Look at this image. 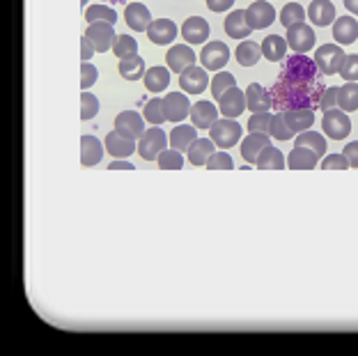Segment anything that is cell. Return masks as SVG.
I'll return each mask as SVG.
<instances>
[{
	"label": "cell",
	"instance_id": "cell-1",
	"mask_svg": "<svg viewBox=\"0 0 358 356\" xmlns=\"http://www.w3.org/2000/svg\"><path fill=\"white\" fill-rule=\"evenodd\" d=\"M327 87L322 85V80H315L310 85H296V83H285V80H275V85L271 87V108L285 113V111H294V108H317L320 99Z\"/></svg>",
	"mask_w": 358,
	"mask_h": 356
},
{
	"label": "cell",
	"instance_id": "cell-2",
	"mask_svg": "<svg viewBox=\"0 0 358 356\" xmlns=\"http://www.w3.org/2000/svg\"><path fill=\"white\" fill-rule=\"evenodd\" d=\"M278 78L285 83L310 85L315 80H320V69H317L315 58H308L306 53H296L282 62V71Z\"/></svg>",
	"mask_w": 358,
	"mask_h": 356
},
{
	"label": "cell",
	"instance_id": "cell-3",
	"mask_svg": "<svg viewBox=\"0 0 358 356\" xmlns=\"http://www.w3.org/2000/svg\"><path fill=\"white\" fill-rule=\"evenodd\" d=\"M347 58V53L343 51L340 44H324L315 51V64L320 69V74H340L343 69V62Z\"/></svg>",
	"mask_w": 358,
	"mask_h": 356
},
{
	"label": "cell",
	"instance_id": "cell-4",
	"mask_svg": "<svg viewBox=\"0 0 358 356\" xmlns=\"http://www.w3.org/2000/svg\"><path fill=\"white\" fill-rule=\"evenodd\" d=\"M241 124L237 120H230V118H223V120H216L214 124H211L209 134H211V141L216 143V148H234L239 141H241Z\"/></svg>",
	"mask_w": 358,
	"mask_h": 356
},
{
	"label": "cell",
	"instance_id": "cell-5",
	"mask_svg": "<svg viewBox=\"0 0 358 356\" xmlns=\"http://www.w3.org/2000/svg\"><path fill=\"white\" fill-rule=\"evenodd\" d=\"M166 148H168V136L164 134V129H159V127L145 129V134L141 136V141H138V155L145 161H157Z\"/></svg>",
	"mask_w": 358,
	"mask_h": 356
},
{
	"label": "cell",
	"instance_id": "cell-6",
	"mask_svg": "<svg viewBox=\"0 0 358 356\" xmlns=\"http://www.w3.org/2000/svg\"><path fill=\"white\" fill-rule=\"evenodd\" d=\"M322 127H324V134L329 136L333 141H343L352 131V120L345 111H336V108H329L324 111V120H322Z\"/></svg>",
	"mask_w": 358,
	"mask_h": 356
},
{
	"label": "cell",
	"instance_id": "cell-7",
	"mask_svg": "<svg viewBox=\"0 0 358 356\" xmlns=\"http://www.w3.org/2000/svg\"><path fill=\"white\" fill-rule=\"evenodd\" d=\"M85 37L92 42L94 51L96 53H103L108 51V48H113V42H115V28H113V23H90L87 30H85Z\"/></svg>",
	"mask_w": 358,
	"mask_h": 356
},
{
	"label": "cell",
	"instance_id": "cell-8",
	"mask_svg": "<svg viewBox=\"0 0 358 356\" xmlns=\"http://www.w3.org/2000/svg\"><path fill=\"white\" fill-rule=\"evenodd\" d=\"M246 21H248V26L253 28V30L268 28L275 21L273 5L266 3V0H255V3H250L248 10H246Z\"/></svg>",
	"mask_w": 358,
	"mask_h": 356
},
{
	"label": "cell",
	"instance_id": "cell-9",
	"mask_svg": "<svg viewBox=\"0 0 358 356\" xmlns=\"http://www.w3.org/2000/svg\"><path fill=\"white\" fill-rule=\"evenodd\" d=\"M218 111H221L223 118L237 120L241 113L246 111V92L239 90L237 85L230 87V90L223 92L221 99H218Z\"/></svg>",
	"mask_w": 358,
	"mask_h": 356
},
{
	"label": "cell",
	"instance_id": "cell-10",
	"mask_svg": "<svg viewBox=\"0 0 358 356\" xmlns=\"http://www.w3.org/2000/svg\"><path fill=\"white\" fill-rule=\"evenodd\" d=\"M164 111L168 122H182L191 115V101L184 92H168L164 97Z\"/></svg>",
	"mask_w": 358,
	"mask_h": 356
},
{
	"label": "cell",
	"instance_id": "cell-11",
	"mask_svg": "<svg viewBox=\"0 0 358 356\" xmlns=\"http://www.w3.org/2000/svg\"><path fill=\"white\" fill-rule=\"evenodd\" d=\"M115 129L127 138L141 141V136L145 134V118L138 111H122L115 118Z\"/></svg>",
	"mask_w": 358,
	"mask_h": 356
},
{
	"label": "cell",
	"instance_id": "cell-12",
	"mask_svg": "<svg viewBox=\"0 0 358 356\" xmlns=\"http://www.w3.org/2000/svg\"><path fill=\"white\" fill-rule=\"evenodd\" d=\"M227 60H230V48L223 42H211V44H205L200 53V62L205 69H211V71H221Z\"/></svg>",
	"mask_w": 358,
	"mask_h": 356
},
{
	"label": "cell",
	"instance_id": "cell-13",
	"mask_svg": "<svg viewBox=\"0 0 358 356\" xmlns=\"http://www.w3.org/2000/svg\"><path fill=\"white\" fill-rule=\"evenodd\" d=\"M209 85V76H207V69L205 67H189L179 74V87L189 94H202L207 90Z\"/></svg>",
	"mask_w": 358,
	"mask_h": 356
},
{
	"label": "cell",
	"instance_id": "cell-14",
	"mask_svg": "<svg viewBox=\"0 0 358 356\" xmlns=\"http://www.w3.org/2000/svg\"><path fill=\"white\" fill-rule=\"evenodd\" d=\"M287 46L294 53H308L315 46V30L306 23H296V26L287 28Z\"/></svg>",
	"mask_w": 358,
	"mask_h": 356
},
{
	"label": "cell",
	"instance_id": "cell-15",
	"mask_svg": "<svg viewBox=\"0 0 358 356\" xmlns=\"http://www.w3.org/2000/svg\"><path fill=\"white\" fill-rule=\"evenodd\" d=\"M195 58L198 55L193 53V48L189 44H175L170 51L166 53V62H168V69L175 71V74H182L184 69H189L195 64Z\"/></svg>",
	"mask_w": 358,
	"mask_h": 356
},
{
	"label": "cell",
	"instance_id": "cell-16",
	"mask_svg": "<svg viewBox=\"0 0 358 356\" xmlns=\"http://www.w3.org/2000/svg\"><path fill=\"white\" fill-rule=\"evenodd\" d=\"M103 148H106L108 155H113L115 159H127V157H131L134 152L138 150V145H136L134 138H127V136H122L115 129V131H110L108 136H106Z\"/></svg>",
	"mask_w": 358,
	"mask_h": 356
},
{
	"label": "cell",
	"instance_id": "cell-17",
	"mask_svg": "<svg viewBox=\"0 0 358 356\" xmlns=\"http://www.w3.org/2000/svg\"><path fill=\"white\" fill-rule=\"evenodd\" d=\"M177 32L179 30L175 26V21H170V19H154L150 23V28H148V37H150L152 44L166 46V44H170L177 37Z\"/></svg>",
	"mask_w": 358,
	"mask_h": 356
},
{
	"label": "cell",
	"instance_id": "cell-18",
	"mask_svg": "<svg viewBox=\"0 0 358 356\" xmlns=\"http://www.w3.org/2000/svg\"><path fill=\"white\" fill-rule=\"evenodd\" d=\"M209 23L202 19V16H191V19L184 21L182 26V37L186 39V44H205L209 37Z\"/></svg>",
	"mask_w": 358,
	"mask_h": 356
},
{
	"label": "cell",
	"instance_id": "cell-19",
	"mask_svg": "<svg viewBox=\"0 0 358 356\" xmlns=\"http://www.w3.org/2000/svg\"><path fill=\"white\" fill-rule=\"evenodd\" d=\"M271 145V136L268 134H248V138L241 141V157L246 164H255L257 157Z\"/></svg>",
	"mask_w": 358,
	"mask_h": 356
},
{
	"label": "cell",
	"instance_id": "cell-20",
	"mask_svg": "<svg viewBox=\"0 0 358 356\" xmlns=\"http://www.w3.org/2000/svg\"><path fill=\"white\" fill-rule=\"evenodd\" d=\"M308 19H310L317 28H327L333 21L338 19L336 16V5L331 0H313L310 7H308Z\"/></svg>",
	"mask_w": 358,
	"mask_h": 356
},
{
	"label": "cell",
	"instance_id": "cell-21",
	"mask_svg": "<svg viewBox=\"0 0 358 356\" xmlns=\"http://www.w3.org/2000/svg\"><path fill=\"white\" fill-rule=\"evenodd\" d=\"M124 19H127V26L136 32H148L150 23L154 21L148 5H143V3H129L124 10Z\"/></svg>",
	"mask_w": 358,
	"mask_h": 356
},
{
	"label": "cell",
	"instance_id": "cell-22",
	"mask_svg": "<svg viewBox=\"0 0 358 356\" xmlns=\"http://www.w3.org/2000/svg\"><path fill=\"white\" fill-rule=\"evenodd\" d=\"M333 37L340 46L354 44L358 37V21L352 16H340V19L333 21Z\"/></svg>",
	"mask_w": 358,
	"mask_h": 356
},
{
	"label": "cell",
	"instance_id": "cell-23",
	"mask_svg": "<svg viewBox=\"0 0 358 356\" xmlns=\"http://www.w3.org/2000/svg\"><path fill=\"white\" fill-rule=\"evenodd\" d=\"M218 111L214 106V101H198L193 104L191 108V120H193V127L195 129H211V124L218 120Z\"/></svg>",
	"mask_w": 358,
	"mask_h": 356
},
{
	"label": "cell",
	"instance_id": "cell-24",
	"mask_svg": "<svg viewBox=\"0 0 358 356\" xmlns=\"http://www.w3.org/2000/svg\"><path fill=\"white\" fill-rule=\"evenodd\" d=\"M103 159V148L101 141L96 136H83L80 138V166L92 168Z\"/></svg>",
	"mask_w": 358,
	"mask_h": 356
},
{
	"label": "cell",
	"instance_id": "cell-25",
	"mask_svg": "<svg viewBox=\"0 0 358 356\" xmlns=\"http://www.w3.org/2000/svg\"><path fill=\"white\" fill-rule=\"evenodd\" d=\"M246 108L253 113H266L271 111V92L264 90L259 83H250L246 90Z\"/></svg>",
	"mask_w": 358,
	"mask_h": 356
},
{
	"label": "cell",
	"instance_id": "cell-26",
	"mask_svg": "<svg viewBox=\"0 0 358 356\" xmlns=\"http://www.w3.org/2000/svg\"><path fill=\"white\" fill-rule=\"evenodd\" d=\"M225 32L232 39H246V37H250L253 28H250L248 21H246V10H234V12L227 14V19H225Z\"/></svg>",
	"mask_w": 358,
	"mask_h": 356
},
{
	"label": "cell",
	"instance_id": "cell-27",
	"mask_svg": "<svg viewBox=\"0 0 358 356\" xmlns=\"http://www.w3.org/2000/svg\"><path fill=\"white\" fill-rule=\"evenodd\" d=\"M317 161H320V157L313 150L294 145V150L287 157V168H292V171H313V168H317Z\"/></svg>",
	"mask_w": 358,
	"mask_h": 356
},
{
	"label": "cell",
	"instance_id": "cell-28",
	"mask_svg": "<svg viewBox=\"0 0 358 356\" xmlns=\"http://www.w3.org/2000/svg\"><path fill=\"white\" fill-rule=\"evenodd\" d=\"M285 120H287L289 129L294 134H303L315 124V113L313 108H294V111H285Z\"/></svg>",
	"mask_w": 358,
	"mask_h": 356
},
{
	"label": "cell",
	"instance_id": "cell-29",
	"mask_svg": "<svg viewBox=\"0 0 358 356\" xmlns=\"http://www.w3.org/2000/svg\"><path fill=\"white\" fill-rule=\"evenodd\" d=\"M195 138H198V129L193 124H179L170 131V148H175L179 152H189Z\"/></svg>",
	"mask_w": 358,
	"mask_h": 356
},
{
	"label": "cell",
	"instance_id": "cell-30",
	"mask_svg": "<svg viewBox=\"0 0 358 356\" xmlns=\"http://www.w3.org/2000/svg\"><path fill=\"white\" fill-rule=\"evenodd\" d=\"M234 55H237V62L241 67H255L259 58H262V46L253 42V39H241V44L237 46Z\"/></svg>",
	"mask_w": 358,
	"mask_h": 356
},
{
	"label": "cell",
	"instance_id": "cell-31",
	"mask_svg": "<svg viewBox=\"0 0 358 356\" xmlns=\"http://www.w3.org/2000/svg\"><path fill=\"white\" fill-rule=\"evenodd\" d=\"M143 80H145V87H148L150 92L159 94L170 85V69L168 67H152V69L145 71Z\"/></svg>",
	"mask_w": 358,
	"mask_h": 356
},
{
	"label": "cell",
	"instance_id": "cell-32",
	"mask_svg": "<svg viewBox=\"0 0 358 356\" xmlns=\"http://www.w3.org/2000/svg\"><path fill=\"white\" fill-rule=\"evenodd\" d=\"M287 55V42L280 35H268L262 42V58L268 62H280Z\"/></svg>",
	"mask_w": 358,
	"mask_h": 356
},
{
	"label": "cell",
	"instance_id": "cell-33",
	"mask_svg": "<svg viewBox=\"0 0 358 356\" xmlns=\"http://www.w3.org/2000/svg\"><path fill=\"white\" fill-rule=\"evenodd\" d=\"M214 148H216V143L211 138H195L189 148V161L193 166H205L207 159L214 155Z\"/></svg>",
	"mask_w": 358,
	"mask_h": 356
},
{
	"label": "cell",
	"instance_id": "cell-34",
	"mask_svg": "<svg viewBox=\"0 0 358 356\" xmlns=\"http://www.w3.org/2000/svg\"><path fill=\"white\" fill-rule=\"evenodd\" d=\"M294 145H299V148H308V150H313L317 157H324L327 155V138H324L322 134H317V131H310V129H308V131H303V134H299L296 136V141H294Z\"/></svg>",
	"mask_w": 358,
	"mask_h": 356
},
{
	"label": "cell",
	"instance_id": "cell-35",
	"mask_svg": "<svg viewBox=\"0 0 358 356\" xmlns=\"http://www.w3.org/2000/svg\"><path fill=\"white\" fill-rule=\"evenodd\" d=\"M255 166L262 168V171H282V168H285V157H282V152L278 148L268 145L262 155L257 157Z\"/></svg>",
	"mask_w": 358,
	"mask_h": 356
},
{
	"label": "cell",
	"instance_id": "cell-36",
	"mask_svg": "<svg viewBox=\"0 0 358 356\" xmlns=\"http://www.w3.org/2000/svg\"><path fill=\"white\" fill-rule=\"evenodd\" d=\"M120 76L124 80H138L145 76V60L141 58V55H134V58H127V60H120Z\"/></svg>",
	"mask_w": 358,
	"mask_h": 356
},
{
	"label": "cell",
	"instance_id": "cell-37",
	"mask_svg": "<svg viewBox=\"0 0 358 356\" xmlns=\"http://www.w3.org/2000/svg\"><path fill=\"white\" fill-rule=\"evenodd\" d=\"M85 21H87V26L90 23H99V21H103V23H113L115 26L117 23V12L113 10L110 5H90L87 10H85Z\"/></svg>",
	"mask_w": 358,
	"mask_h": 356
},
{
	"label": "cell",
	"instance_id": "cell-38",
	"mask_svg": "<svg viewBox=\"0 0 358 356\" xmlns=\"http://www.w3.org/2000/svg\"><path fill=\"white\" fill-rule=\"evenodd\" d=\"M338 106L340 111H358V83H345L338 90Z\"/></svg>",
	"mask_w": 358,
	"mask_h": 356
},
{
	"label": "cell",
	"instance_id": "cell-39",
	"mask_svg": "<svg viewBox=\"0 0 358 356\" xmlns=\"http://www.w3.org/2000/svg\"><path fill=\"white\" fill-rule=\"evenodd\" d=\"M143 118L148 120L152 127H159L166 122V111H164V99L159 97H152V99L145 104V111H143Z\"/></svg>",
	"mask_w": 358,
	"mask_h": 356
},
{
	"label": "cell",
	"instance_id": "cell-40",
	"mask_svg": "<svg viewBox=\"0 0 358 356\" xmlns=\"http://www.w3.org/2000/svg\"><path fill=\"white\" fill-rule=\"evenodd\" d=\"M113 53H115L120 60L134 58V55H138V42L129 35H117L115 42H113Z\"/></svg>",
	"mask_w": 358,
	"mask_h": 356
},
{
	"label": "cell",
	"instance_id": "cell-41",
	"mask_svg": "<svg viewBox=\"0 0 358 356\" xmlns=\"http://www.w3.org/2000/svg\"><path fill=\"white\" fill-rule=\"evenodd\" d=\"M306 16L308 12L299 3H287L280 10V23L285 28H292V26H296V23H303Z\"/></svg>",
	"mask_w": 358,
	"mask_h": 356
},
{
	"label": "cell",
	"instance_id": "cell-42",
	"mask_svg": "<svg viewBox=\"0 0 358 356\" xmlns=\"http://www.w3.org/2000/svg\"><path fill=\"white\" fill-rule=\"evenodd\" d=\"M237 85V80L230 74V71H218V74L211 78V99H221V94L227 92L230 87Z\"/></svg>",
	"mask_w": 358,
	"mask_h": 356
},
{
	"label": "cell",
	"instance_id": "cell-43",
	"mask_svg": "<svg viewBox=\"0 0 358 356\" xmlns=\"http://www.w3.org/2000/svg\"><path fill=\"white\" fill-rule=\"evenodd\" d=\"M268 136L275 141H292L294 138V131L289 129L287 120H285L282 113H275L273 120H271V129H268Z\"/></svg>",
	"mask_w": 358,
	"mask_h": 356
},
{
	"label": "cell",
	"instance_id": "cell-44",
	"mask_svg": "<svg viewBox=\"0 0 358 356\" xmlns=\"http://www.w3.org/2000/svg\"><path fill=\"white\" fill-rule=\"evenodd\" d=\"M157 164H159V168H164V171H182V168H184V157H182V152H179V150L170 148V150L161 152L159 159H157Z\"/></svg>",
	"mask_w": 358,
	"mask_h": 356
},
{
	"label": "cell",
	"instance_id": "cell-45",
	"mask_svg": "<svg viewBox=\"0 0 358 356\" xmlns=\"http://www.w3.org/2000/svg\"><path fill=\"white\" fill-rule=\"evenodd\" d=\"M96 113H99V99L92 92L83 90L80 92V120H92Z\"/></svg>",
	"mask_w": 358,
	"mask_h": 356
},
{
	"label": "cell",
	"instance_id": "cell-46",
	"mask_svg": "<svg viewBox=\"0 0 358 356\" xmlns=\"http://www.w3.org/2000/svg\"><path fill=\"white\" fill-rule=\"evenodd\" d=\"M271 120L273 115L271 113H253V118L248 120V131L250 134H268V129H271Z\"/></svg>",
	"mask_w": 358,
	"mask_h": 356
},
{
	"label": "cell",
	"instance_id": "cell-47",
	"mask_svg": "<svg viewBox=\"0 0 358 356\" xmlns=\"http://www.w3.org/2000/svg\"><path fill=\"white\" fill-rule=\"evenodd\" d=\"M205 168H209V171H232L234 161L227 152H214V155L207 159Z\"/></svg>",
	"mask_w": 358,
	"mask_h": 356
},
{
	"label": "cell",
	"instance_id": "cell-48",
	"mask_svg": "<svg viewBox=\"0 0 358 356\" xmlns=\"http://www.w3.org/2000/svg\"><path fill=\"white\" fill-rule=\"evenodd\" d=\"M340 76H343L347 83H356L358 80V53L347 55L343 62V69H340Z\"/></svg>",
	"mask_w": 358,
	"mask_h": 356
},
{
	"label": "cell",
	"instance_id": "cell-49",
	"mask_svg": "<svg viewBox=\"0 0 358 356\" xmlns=\"http://www.w3.org/2000/svg\"><path fill=\"white\" fill-rule=\"evenodd\" d=\"M96 78H99V71H96L94 64L83 62V67H80V90H90L96 83Z\"/></svg>",
	"mask_w": 358,
	"mask_h": 356
},
{
	"label": "cell",
	"instance_id": "cell-50",
	"mask_svg": "<svg viewBox=\"0 0 358 356\" xmlns=\"http://www.w3.org/2000/svg\"><path fill=\"white\" fill-rule=\"evenodd\" d=\"M322 168L324 171H345V168H349V161L345 159V155H329L322 159Z\"/></svg>",
	"mask_w": 358,
	"mask_h": 356
},
{
	"label": "cell",
	"instance_id": "cell-51",
	"mask_svg": "<svg viewBox=\"0 0 358 356\" xmlns=\"http://www.w3.org/2000/svg\"><path fill=\"white\" fill-rule=\"evenodd\" d=\"M338 90L340 87H327L320 99V108L322 111H329V108H336L338 106Z\"/></svg>",
	"mask_w": 358,
	"mask_h": 356
},
{
	"label": "cell",
	"instance_id": "cell-52",
	"mask_svg": "<svg viewBox=\"0 0 358 356\" xmlns=\"http://www.w3.org/2000/svg\"><path fill=\"white\" fill-rule=\"evenodd\" d=\"M343 155L349 161V168H358V141L349 143L347 148L343 150Z\"/></svg>",
	"mask_w": 358,
	"mask_h": 356
},
{
	"label": "cell",
	"instance_id": "cell-53",
	"mask_svg": "<svg viewBox=\"0 0 358 356\" xmlns=\"http://www.w3.org/2000/svg\"><path fill=\"white\" fill-rule=\"evenodd\" d=\"M234 3H237V0H207V7H209L211 12H218V14H221V12H227V10H230V7H232Z\"/></svg>",
	"mask_w": 358,
	"mask_h": 356
},
{
	"label": "cell",
	"instance_id": "cell-54",
	"mask_svg": "<svg viewBox=\"0 0 358 356\" xmlns=\"http://www.w3.org/2000/svg\"><path fill=\"white\" fill-rule=\"evenodd\" d=\"M94 53H96V51H94L92 42H90V39L83 35V37H80V58H83V62H87Z\"/></svg>",
	"mask_w": 358,
	"mask_h": 356
},
{
	"label": "cell",
	"instance_id": "cell-55",
	"mask_svg": "<svg viewBox=\"0 0 358 356\" xmlns=\"http://www.w3.org/2000/svg\"><path fill=\"white\" fill-rule=\"evenodd\" d=\"M134 164H129V161H124V159H115L113 164L108 166V171H134Z\"/></svg>",
	"mask_w": 358,
	"mask_h": 356
},
{
	"label": "cell",
	"instance_id": "cell-56",
	"mask_svg": "<svg viewBox=\"0 0 358 356\" xmlns=\"http://www.w3.org/2000/svg\"><path fill=\"white\" fill-rule=\"evenodd\" d=\"M345 7H347V10L352 12V14L358 16V0H345Z\"/></svg>",
	"mask_w": 358,
	"mask_h": 356
},
{
	"label": "cell",
	"instance_id": "cell-57",
	"mask_svg": "<svg viewBox=\"0 0 358 356\" xmlns=\"http://www.w3.org/2000/svg\"><path fill=\"white\" fill-rule=\"evenodd\" d=\"M106 3H108V5H117V3H120V5H124L127 0H106Z\"/></svg>",
	"mask_w": 358,
	"mask_h": 356
},
{
	"label": "cell",
	"instance_id": "cell-58",
	"mask_svg": "<svg viewBox=\"0 0 358 356\" xmlns=\"http://www.w3.org/2000/svg\"><path fill=\"white\" fill-rule=\"evenodd\" d=\"M80 5H87V0H80Z\"/></svg>",
	"mask_w": 358,
	"mask_h": 356
}]
</instances>
